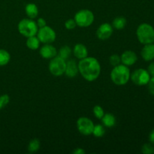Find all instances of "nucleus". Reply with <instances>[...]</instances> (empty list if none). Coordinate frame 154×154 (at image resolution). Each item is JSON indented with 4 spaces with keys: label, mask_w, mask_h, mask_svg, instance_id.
I'll list each match as a JSON object with an SVG mask.
<instances>
[{
    "label": "nucleus",
    "mask_w": 154,
    "mask_h": 154,
    "mask_svg": "<svg viewBox=\"0 0 154 154\" xmlns=\"http://www.w3.org/2000/svg\"><path fill=\"white\" fill-rule=\"evenodd\" d=\"M11 60V55L7 51L0 49V66H6Z\"/></svg>",
    "instance_id": "obj_21"
},
{
    "label": "nucleus",
    "mask_w": 154,
    "mask_h": 154,
    "mask_svg": "<svg viewBox=\"0 0 154 154\" xmlns=\"http://www.w3.org/2000/svg\"><path fill=\"white\" fill-rule=\"evenodd\" d=\"M65 26H66V28L67 29H74L77 26V24L75 19H69L68 20H66V22L65 23Z\"/></svg>",
    "instance_id": "obj_28"
},
{
    "label": "nucleus",
    "mask_w": 154,
    "mask_h": 154,
    "mask_svg": "<svg viewBox=\"0 0 154 154\" xmlns=\"http://www.w3.org/2000/svg\"><path fill=\"white\" fill-rule=\"evenodd\" d=\"M40 41L38 38L37 36L33 35L27 38L26 45L27 48L35 51V50H37L38 48H39V47H40Z\"/></svg>",
    "instance_id": "obj_18"
},
{
    "label": "nucleus",
    "mask_w": 154,
    "mask_h": 154,
    "mask_svg": "<svg viewBox=\"0 0 154 154\" xmlns=\"http://www.w3.org/2000/svg\"><path fill=\"white\" fill-rule=\"evenodd\" d=\"M147 72L150 74V77H154V62L150 63L147 68Z\"/></svg>",
    "instance_id": "obj_31"
},
{
    "label": "nucleus",
    "mask_w": 154,
    "mask_h": 154,
    "mask_svg": "<svg viewBox=\"0 0 154 154\" xmlns=\"http://www.w3.org/2000/svg\"><path fill=\"white\" fill-rule=\"evenodd\" d=\"M41 143L40 141L37 138H34L29 141L28 145V150L30 153H35L40 149Z\"/></svg>",
    "instance_id": "obj_22"
},
{
    "label": "nucleus",
    "mask_w": 154,
    "mask_h": 154,
    "mask_svg": "<svg viewBox=\"0 0 154 154\" xmlns=\"http://www.w3.org/2000/svg\"><path fill=\"white\" fill-rule=\"evenodd\" d=\"M141 152L144 154H152L154 152V147L151 144H144L141 147Z\"/></svg>",
    "instance_id": "obj_27"
},
{
    "label": "nucleus",
    "mask_w": 154,
    "mask_h": 154,
    "mask_svg": "<svg viewBox=\"0 0 154 154\" xmlns=\"http://www.w3.org/2000/svg\"><path fill=\"white\" fill-rule=\"evenodd\" d=\"M147 85H148V89L150 93L154 95V77L150 78V80L148 84H147Z\"/></svg>",
    "instance_id": "obj_29"
},
{
    "label": "nucleus",
    "mask_w": 154,
    "mask_h": 154,
    "mask_svg": "<svg viewBox=\"0 0 154 154\" xmlns=\"http://www.w3.org/2000/svg\"><path fill=\"white\" fill-rule=\"evenodd\" d=\"M94 126L93 122L88 117H81L77 121V127L78 131L84 135H92Z\"/></svg>",
    "instance_id": "obj_9"
},
{
    "label": "nucleus",
    "mask_w": 154,
    "mask_h": 154,
    "mask_svg": "<svg viewBox=\"0 0 154 154\" xmlns=\"http://www.w3.org/2000/svg\"><path fill=\"white\" fill-rule=\"evenodd\" d=\"M149 140L152 144H154V129L150 132V135H149Z\"/></svg>",
    "instance_id": "obj_33"
},
{
    "label": "nucleus",
    "mask_w": 154,
    "mask_h": 154,
    "mask_svg": "<svg viewBox=\"0 0 154 154\" xmlns=\"http://www.w3.org/2000/svg\"><path fill=\"white\" fill-rule=\"evenodd\" d=\"M150 75L147 70L144 69H138L134 71L130 75L132 82L138 86L147 85L150 80Z\"/></svg>",
    "instance_id": "obj_8"
},
{
    "label": "nucleus",
    "mask_w": 154,
    "mask_h": 154,
    "mask_svg": "<svg viewBox=\"0 0 154 154\" xmlns=\"http://www.w3.org/2000/svg\"><path fill=\"white\" fill-rule=\"evenodd\" d=\"M72 52V49H71L69 46H67V45H65V46H63L60 48L59 52L57 53V54H58L59 57H61L62 59L66 60L70 57Z\"/></svg>",
    "instance_id": "obj_20"
},
{
    "label": "nucleus",
    "mask_w": 154,
    "mask_h": 154,
    "mask_svg": "<svg viewBox=\"0 0 154 154\" xmlns=\"http://www.w3.org/2000/svg\"><path fill=\"white\" fill-rule=\"evenodd\" d=\"M101 120H102L104 126L105 127L111 128L115 126L116 124V118L112 114H109V113L105 114Z\"/></svg>",
    "instance_id": "obj_17"
},
{
    "label": "nucleus",
    "mask_w": 154,
    "mask_h": 154,
    "mask_svg": "<svg viewBox=\"0 0 154 154\" xmlns=\"http://www.w3.org/2000/svg\"><path fill=\"white\" fill-rule=\"evenodd\" d=\"M113 26L110 23H105L100 25L96 31V35L100 40L105 41L109 38L113 34Z\"/></svg>",
    "instance_id": "obj_10"
},
{
    "label": "nucleus",
    "mask_w": 154,
    "mask_h": 154,
    "mask_svg": "<svg viewBox=\"0 0 154 154\" xmlns=\"http://www.w3.org/2000/svg\"><path fill=\"white\" fill-rule=\"evenodd\" d=\"M66 66V60L57 55L51 60V62L49 63V71L51 75H53L54 76L60 77L65 74Z\"/></svg>",
    "instance_id": "obj_6"
},
{
    "label": "nucleus",
    "mask_w": 154,
    "mask_h": 154,
    "mask_svg": "<svg viewBox=\"0 0 154 154\" xmlns=\"http://www.w3.org/2000/svg\"><path fill=\"white\" fill-rule=\"evenodd\" d=\"M130 70L129 66L120 64L114 66L111 72V79L114 84L119 86L125 85L130 79Z\"/></svg>",
    "instance_id": "obj_2"
},
{
    "label": "nucleus",
    "mask_w": 154,
    "mask_h": 154,
    "mask_svg": "<svg viewBox=\"0 0 154 154\" xmlns=\"http://www.w3.org/2000/svg\"><path fill=\"white\" fill-rule=\"evenodd\" d=\"M40 55L43 57L44 59L47 60H51L52 58L57 56V50L56 49L55 47L51 45V44H45V45L41 48Z\"/></svg>",
    "instance_id": "obj_11"
},
{
    "label": "nucleus",
    "mask_w": 154,
    "mask_h": 154,
    "mask_svg": "<svg viewBox=\"0 0 154 154\" xmlns=\"http://www.w3.org/2000/svg\"><path fill=\"white\" fill-rule=\"evenodd\" d=\"M93 114L98 119L101 120L104 116V114H105V111H104L103 108L100 105H96L93 108Z\"/></svg>",
    "instance_id": "obj_25"
},
{
    "label": "nucleus",
    "mask_w": 154,
    "mask_h": 154,
    "mask_svg": "<svg viewBox=\"0 0 154 154\" xmlns=\"http://www.w3.org/2000/svg\"><path fill=\"white\" fill-rule=\"evenodd\" d=\"M126 25V19L123 17H117L115 19L113 20L112 26L115 28L116 29H123Z\"/></svg>",
    "instance_id": "obj_19"
},
{
    "label": "nucleus",
    "mask_w": 154,
    "mask_h": 154,
    "mask_svg": "<svg viewBox=\"0 0 154 154\" xmlns=\"http://www.w3.org/2000/svg\"><path fill=\"white\" fill-rule=\"evenodd\" d=\"M18 31L22 35L29 38L30 36L36 35L38 30L37 23L30 18H25L21 20L17 26Z\"/></svg>",
    "instance_id": "obj_4"
},
{
    "label": "nucleus",
    "mask_w": 154,
    "mask_h": 154,
    "mask_svg": "<svg viewBox=\"0 0 154 154\" xmlns=\"http://www.w3.org/2000/svg\"><path fill=\"white\" fill-rule=\"evenodd\" d=\"M75 20L77 26L80 27H88L93 24L95 17L93 12L88 9H82L75 15Z\"/></svg>",
    "instance_id": "obj_5"
},
{
    "label": "nucleus",
    "mask_w": 154,
    "mask_h": 154,
    "mask_svg": "<svg viewBox=\"0 0 154 154\" xmlns=\"http://www.w3.org/2000/svg\"><path fill=\"white\" fill-rule=\"evenodd\" d=\"M141 57L145 61H152L154 60V45L147 44L144 45L141 52Z\"/></svg>",
    "instance_id": "obj_14"
},
{
    "label": "nucleus",
    "mask_w": 154,
    "mask_h": 154,
    "mask_svg": "<svg viewBox=\"0 0 154 154\" xmlns=\"http://www.w3.org/2000/svg\"><path fill=\"white\" fill-rule=\"evenodd\" d=\"M25 11L26 15L30 19H34L38 14V8L37 5H35L34 3H29V4H27L26 5Z\"/></svg>",
    "instance_id": "obj_16"
},
{
    "label": "nucleus",
    "mask_w": 154,
    "mask_h": 154,
    "mask_svg": "<svg viewBox=\"0 0 154 154\" xmlns=\"http://www.w3.org/2000/svg\"><path fill=\"white\" fill-rule=\"evenodd\" d=\"M153 153H154V152H153Z\"/></svg>",
    "instance_id": "obj_34"
},
{
    "label": "nucleus",
    "mask_w": 154,
    "mask_h": 154,
    "mask_svg": "<svg viewBox=\"0 0 154 154\" xmlns=\"http://www.w3.org/2000/svg\"><path fill=\"white\" fill-rule=\"evenodd\" d=\"M36 35L40 42L43 44L53 43L57 38L55 31L51 27L47 25L42 28H38Z\"/></svg>",
    "instance_id": "obj_7"
},
{
    "label": "nucleus",
    "mask_w": 154,
    "mask_h": 154,
    "mask_svg": "<svg viewBox=\"0 0 154 154\" xmlns=\"http://www.w3.org/2000/svg\"><path fill=\"white\" fill-rule=\"evenodd\" d=\"M121 63L126 66H131L135 64L138 60L137 54L132 51H126L120 56Z\"/></svg>",
    "instance_id": "obj_12"
},
{
    "label": "nucleus",
    "mask_w": 154,
    "mask_h": 154,
    "mask_svg": "<svg viewBox=\"0 0 154 154\" xmlns=\"http://www.w3.org/2000/svg\"><path fill=\"white\" fill-rule=\"evenodd\" d=\"M78 70L81 76L87 81H94L101 74V65L97 59L92 57H87L80 60Z\"/></svg>",
    "instance_id": "obj_1"
},
{
    "label": "nucleus",
    "mask_w": 154,
    "mask_h": 154,
    "mask_svg": "<svg viewBox=\"0 0 154 154\" xmlns=\"http://www.w3.org/2000/svg\"><path fill=\"white\" fill-rule=\"evenodd\" d=\"M73 54L78 60H82L88 57V50L87 47L83 44H77L75 45L73 49Z\"/></svg>",
    "instance_id": "obj_15"
},
{
    "label": "nucleus",
    "mask_w": 154,
    "mask_h": 154,
    "mask_svg": "<svg viewBox=\"0 0 154 154\" xmlns=\"http://www.w3.org/2000/svg\"><path fill=\"white\" fill-rule=\"evenodd\" d=\"M72 153H73L74 154H84L86 153V152H85V150H84V149L78 147V148L75 149V150H73V152H72Z\"/></svg>",
    "instance_id": "obj_32"
},
{
    "label": "nucleus",
    "mask_w": 154,
    "mask_h": 154,
    "mask_svg": "<svg viewBox=\"0 0 154 154\" xmlns=\"http://www.w3.org/2000/svg\"><path fill=\"white\" fill-rule=\"evenodd\" d=\"M110 64L112 66H117L121 63V59H120V56L117 55V54H113L109 58Z\"/></svg>",
    "instance_id": "obj_24"
},
{
    "label": "nucleus",
    "mask_w": 154,
    "mask_h": 154,
    "mask_svg": "<svg viewBox=\"0 0 154 154\" xmlns=\"http://www.w3.org/2000/svg\"><path fill=\"white\" fill-rule=\"evenodd\" d=\"M9 102H10V97L8 95L3 94L0 96V110L5 108Z\"/></svg>",
    "instance_id": "obj_26"
},
{
    "label": "nucleus",
    "mask_w": 154,
    "mask_h": 154,
    "mask_svg": "<svg viewBox=\"0 0 154 154\" xmlns=\"http://www.w3.org/2000/svg\"><path fill=\"white\" fill-rule=\"evenodd\" d=\"M137 38L143 45L154 42V28L148 23H141L138 26L136 31Z\"/></svg>",
    "instance_id": "obj_3"
},
{
    "label": "nucleus",
    "mask_w": 154,
    "mask_h": 154,
    "mask_svg": "<svg viewBox=\"0 0 154 154\" xmlns=\"http://www.w3.org/2000/svg\"><path fill=\"white\" fill-rule=\"evenodd\" d=\"M78 72H79V70H78V64L76 63L75 60H70L68 62H66L65 74H66L68 78H75V77L77 76Z\"/></svg>",
    "instance_id": "obj_13"
},
{
    "label": "nucleus",
    "mask_w": 154,
    "mask_h": 154,
    "mask_svg": "<svg viewBox=\"0 0 154 154\" xmlns=\"http://www.w3.org/2000/svg\"><path fill=\"white\" fill-rule=\"evenodd\" d=\"M93 134L95 137L96 138H102L104 136V135L105 134V129L104 127V126L101 124H97L96 126H94L93 130Z\"/></svg>",
    "instance_id": "obj_23"
},
{
    "label": "nucleus",
    "mask_w": 154,
    "mask_h": 154,
    "mask_svg": "<svg viewBox=\"0 0 154 154\" xmlns=\"http://www.w3.org/2000/svg\"><path fill=\"white\" fill-rule=\"evenodd\" d=\"M36 23H37V26L38 28H42V27H44L45 26L47 25L46 23V20H45L44 18H38L37 20V22H36Z\"/></svg>",
    "instance_id": "obj_30"
}]
</instances>
